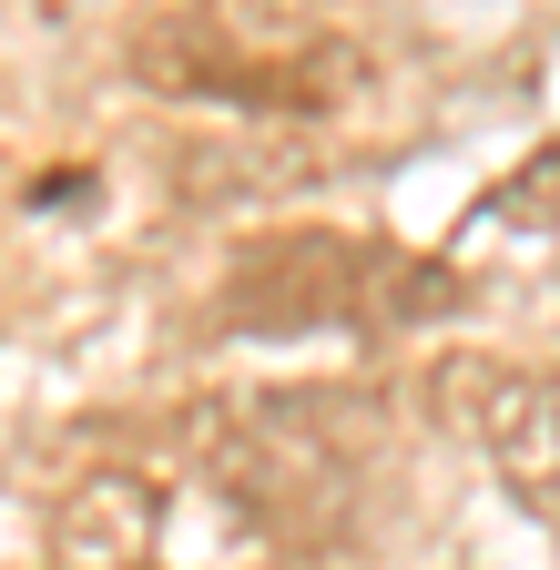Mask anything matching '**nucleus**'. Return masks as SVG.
Segmentation results:
<instances>
[{
    "label": "nucleus",
    "mask_w": 560,
    "mask_h": 570,
    "mask_svg": "<svg viewBox=\"0 0 560 570\" xmlns=\"http://www.w3.org/2000/svg\"><path fill=\"white\" fill-rule=\"evenodd\" d=\"M296 174H306L296 154H245V142H184V154H174V194H184V204L275 194V184H296Z\"/></svg>",
    "instance_id": "39448f33"
},
{
    "label": "nucleus",
    "mask_w": 560,
    "mask_h": 570,
    "mask_svg": "<svg viewBox=\"0 0 560 570\" xmlns=\"http://www.w3.org/2000/svg\"><path fill=\"white\" fill-rule=\"evenodd\" d=\"M459 306V275L439 255H417V245H377L357 255V326H429Z\"/></svg>",
    "instance_id": "20e7f679"
},
{
    "label": "nucleus",
    "mask_w": 560,
    "mask_h": 570,
    "mask_svg": "<svg viewBox=\"0 0 560 570\" xmlns=\"http://www.w3.org/2000/svg\"><path fill=\"white\" fill-rule=\"evenodd\" d=\"M357 255H367V235H265L225 285V326L235 336L357 326Z\"/></svg>",
    "instance_id": "f03ea898"
},
{
    "label": "nucleus",
    "mask_w": 560,
    "mask_h": 570,
    "mask_svg": "<svg viewBox=\"0 0 560 570\" xmlns=\"http://www.w3.org/2000/svg\"><path fill=\"white\" fill-rule=\"evenodd\" d=\"M429 407L500 459L520 510L560 520V367H510V356H439Z\"/></svg>",
    "instance_id": "f257e3e1"
},
{
    "label": "nucleus",
    "mask_w": 560,
    "mask_h": 570,
    "mask_svg": "<svg viewBox=\"0 0 560 570\" xmlns=\"http://www.w3.org/2000/svg\"><path fill=\"white\" fill-rule=\"evenodd\" d=\"M489 225H510V235H560V142H540V154H520L500 184H489Z\"/></svg>",
    "instance_id": "423d86ee"
},
{
    "label": "nucleus",
    "mask_w": 560,
    "mask_h": 570,
    "mask_svg": "<svg viewBox=\"0 0 560 570\" xmlns=\"http://www.w3.org/2000/svg\"><path fill=\"white\" fill-rule=\"evenodd\" d=\"M41 550H51V570H154V550H164V489L144 469H82L72 489L51 499Z\"/></svg>",
    "instance_id": "7ed1b4c3"
}]
</instances>
